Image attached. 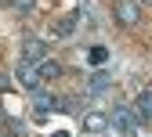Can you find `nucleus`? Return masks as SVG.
Returning a JSON list of instances; mask_svg holds the SVG:
<instances>
[{
	"instance_id": "1",
	"label": "nucleus",
	"mask_w": 152,
	"mask_h": 137,
	"mask_svg": "<svg viewBox=\"0 0 152 137\" xmlns=\"http://www.w3.org/2000/svg\"><path fill=\"white\" fill-rule=\"evenodd\" d=\"M109 126L116 130V133H123V137H134L138 133V112L127 108V105H116L112 115H109Z\"/></svg>"
},
{
	"instance_id": "2",
	"label": "nucleus",
	"mask_w": 152,
	"mask_h": 137,
	"mask_svg": "<svg viewBox=\"0 0 152 137\" xmlns=\"http://www.w3.org/2000/svg\"><path fill=\"white\" fill-rule=\"evenodd\" d=\"M138 18H141L138 0H120V4H116V22L120 25H138Z\"/></svg>"
},
{
	"instance_id": "3",
	"label": "nucleus",
	"mask_w": 152,
	"mask_h": 137,
	"mask_svg": "<svg viewBox=\"0 0 152 137\" xmlns=\"http://www.w3.org/2000/svg\"><path fill=\"white\" fill-rule=\"evenodd\" d=\"M22 58H26V62H44V58H47V43L36 40V36H26V40H22Z\"/></svg>"
},
{
	"instance_id": "4",
	"label": "nucleus",
	"mask_w": 152,
	"mask_h": 137,
	"mask_svg": "<svg viewBox=\"0 0 152 137\" xmlns=\"http://www.w3.org/2000/svg\"><path fill=\"white\" fill-rule=\"evenodd\" d=\"M18 83L29 87V90L40 87V69H36V62H26V58H22V65H18Z\"/></svg>"
},
{
	"instance_id": "5",
	"label": "nucleus",
	"mask_w": 152,
	"mask_h": 137,
	"mask_svg": "<svg viewBox=\"0 0 152 137\" xmlns=\"http://www.w3.org/2000/svg\"><path fill=\"white\" fill-rule=\"evenodd\" d=\"M105 126H109V115H102V112H87L83 115V130L87 133H102Z\"/></svg>"
},
{
	"instance_id": "6",
	"label": "nucleus",
	"mask_w": 152,
	"mask_h": 137,
	"mask_svg": "<svg viewBox=\"0 0 152 137\" xmlns=\"http://www.w3.org/2000/svg\"><path fill=\"white\" fill-rule=\"evenodd\" d=\"M36 69H40V80H58V76H62V65L54 62V58H44V62H36Z\"/></svg>"
},
{
	"instance_id": "7",
	"label": "nucleus",
	"mask_w": 152,
	"mask_h": 137,
	"mask_svg": "<svg viewBox=\"0 0 152 137\" xmlns=\"http://www.w3.org/2000/svg\"><path fill=\"white\" fill-rule=\"evenodd\" d=\"M33 105L40 108V112H51V108H69L65 101H54L51 94H44V90H36V97H33Z\"/></svg>"
},
{
	"instance_id": "8",
	"label": "nucleus",
	"mask_w": 152,
	"mask_h": 137,
	"mask_svg": "<svg viewBox=\"0 0 152 137\" xmlns=\"http://www.w3.org/2000/svg\"><path fill=\"white\" fill-rule=\"evenodd\" d=\"M72 29H76V11L54 22V36H62V40H65V36H72Z\"/></svg>"
},
{
	"instance_id": "9",
	"label": "nucleus",
	"mask_w": 152,
	"mask_h": 137,
	"mask_svg": "<svg viewBox=\"0 0 152 137\" xmlns=\"http://www.w3.org/2000/svg\"><path fill=\"white\" fill-rule=\"evenodd\" d=\"M109 83H112V76L105 72V69H98L91 76V94H102V90H109Z\"/></svg>"
},
{
	"instance_id": "10",
	"label": "nucleus",
	"mask_w": 152,
	"mask_h": 137,
	"mask_svg": "<svg viewBox=\"0 0 152 137\" xmlns=\"http://www.w3.org/2000/svg\"><path fill=\"white\" fill-rule=\"evenodd\" d=\"M134 112H138V115H152V90H141V94H138Z\"/></svg>"
},
{
	"instance_id": "11",
	"label": "nucleus",
	"mask_w": 152,
	"mask_h": 137,
	"mask_svg": "<svg viewBox=\"0 0 152 137\" xmlns=\"http://www.w3.org/2000/svg\"><path fill=\"white\" fill-rule=\"evenodd\" d=\"M87 62H91V65H102V62H109V51H105V47H91Z\"/></svg>"
},
{
	"instance_id": "12",
	"label": "nucleus",
	"mask_w": 152,
	"mask_h": 137,
	"mask_svg": "<svg viewBox=\"0 0 152 137\" xmlns=\"http://www.w3.org/2000/svg\"><path fill=\"white\" fill-rule=\"evenodd\" d=\"M7 4H11V7H15V11H29V7H33V4H36V0H7Z\"/></svg>"
},
{
	"instance_id": "13",
	"label": "nucleus",
	"mask_w": 152,
	"mask_h": 137,
	"mask_svg": "<svg viewBox=\"0 0 152 137\" xmlns=\"http://www.w3.org/2000/svg\"><path fill=\"white\" fill-rule=\"evenodd\" d=\"M141 4H152V0H141Z\"/></svg>"
}]
</instances>
